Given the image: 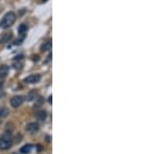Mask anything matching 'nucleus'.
I'll list each match as a JSON object with an SVG mask.
<instances>
[{
  "label": "nucleus",
  "mask_w": 154,
  "mask_h": 154,
  "mask_svg": "<svg viewBox=\"0 0 154 154\" xmlns=\"http://www.w3.org/2000/svg\"><path fill=\"white\" fill-rule=\"evenodd\" d=\"M32 149H33V146L32 145H25L24 147L21 148V152L24 153V154H28L32 151Z\"/></svg>",
  "instance_id": "1a4fd4ad"
},
{
  "label": "nucleus",
  "mask_w": 154,
  "mask_h": 154,
  "mask_svg": "<svg viewBox=\"0 0 154 154\" xmlns=\"http://www.w3.org/2000/svg\"><path fill=\"white\" fill-rule=\"evenodd\" d=\"M38 129H39V125L37 123H35V122L29 123L28 125L26 126V130L29 131V133H36V131L38 130Z\"/></svg>",
  "instance_id": "39448f33"
},
{
  "label": "nucleus",
  "mask_w": 154,
  "mask_h": 154,
  "mask_svg": "<svg viewBox=\"0 0 154 154\" xmlns=\"http://www.w3.org/2000/svg\"><path fill=\"white\" fill-rule=\"evenodd\" d=\"M36 117H37V119H38V120H40V121L45 120V119H46V112L45 111H39V112H37Z\"/></svg>",
  "instance_id": "6e6552de"
},
{
  "label": "nucleus",
  "mask_w": 154,
  "mask_h": 154,
  "mask_svg": "<svg viewBox=\"0 0 154 154\" xmlns=\"http://www.w3.org/2000/svg\"><path fill=\"white\" fill-rule=\"evenodd\" d=\"M17 20L16 14L12 11H8L7 14L4 15V17L2 18V20L0 21V27L2 29H7L11 26V25L14 24Z\"/></svg>",
  "instance_id": "f257e3e1"
},
{
  "label": "nucleus",
  "mask_w": 154,
  "mask_h": 154,
  "mask_svg": "<svg viewBox=\"0 0 154 154\" xmlns=\"http://www.w3.org/2000/svg\"><path fill=\"white\" fill-rule=\"evenodd\" d=\"M51 41L49 39V41H45V43L42 44L41 50H42L43 52H45V51H48V50H51Z\"/></svg>",
  "instance_id": "9d476101"
},
{
  "label": "nucleus",
  "mask_w": 154,
  "mask_h": 154,
  "mask_svg": "<svg viewBox=\"0 0 154 154\" xmlns=\"http://www.w3.org/2000/svg\"><path fill=\"white\" fill-rule=\"evenodd\" d=\"M40 79H41L40 74H31V76L27 77V78L25 79V83L35 84V83H38V82L40 81Z\"/></svg>",
  "instance_id": "20e7f679"
},
{
  "label": "nucleus",
  "mask_w": 154,
  "mask_h": 154,
  "mask_svg": "<svg viewBox=\"0 0 154 154\" xmlns=\"http://www.w3.org/2000/svg\"><path fill=\"white\" fill-rule=\"evenodd\" d=\"M11 38V33H4V35L1 36V38H0V41L1 43H7V41H9Z\"/></svg>",
  "instance_id": "9b49d317"
},
{
  "label": "nucleus",
  "mask_w": 154,
  "mask_h": 154,
  "mask_svg": "<svg viewBox=\"0 0 154 154\" xmlns=\"http://www.w3.org/2000/svg\"><path fill=\"white\" fill-rule=\"evenodd\" d=\"M9 114V111L6 106H0V119L6 118Z\"/></svg>",
  "instance_id": "0eeeda50"
},
{
  "label": "nucleus",
  "mask_w": 154,
  "mask_h": 154,
  "mask_svg": "<svg viewBox=\"0 0 154 154\" xmlns=\"http://www.w3.org/2000/svg\"><path fill=\"white\" fill-rule=\"evenodd\" d=\"M23 101H24V98L22 97V96H19V95H17V96H14L11 99V105L12 108H19L20 106L23 103Z\"/></svg>",
  "instance_id": "7ed1b4c3"
},
{
  "label": "nucleus",
  "mask_w": 154,
  "mask_h": 154,
  "mask_svg": "<svg viewBox=\"0 0 154 154\" xmlns=\"http://www.w3.org/2000/svg\"><path fill=\"white\" fill-rule=\"evenodd\" d=\"M27 32V26L25 24H22L21 26L19 27V33H20V35H25V33Z\"/></svg>",
  "instance_id": "f8f14e48"
},
{
  "label": "nucleus",
  "mask_w": 154,
  "mask_h": 154,
  "mask_svg": "<svg viewBox=\"0 0 154 154\" xmlns=\"http://www.w3.org/2000/svg\"><path fill=\"white\" fill-rule=\"evenodd\" d=\"M9 73V67L7 65H1L0 66V79H4Z\"/></svg>",
  "instance_id": "423d86ee"
},
{
  "label": "nucleus",
  "mask_w": 154,
  "mask_h": 154,
  "mask_svg": "<svg viewBox=\"0 0 154 154\" xmlns=\"http://www.w3.org/2000/svg\"><path fill=\"white\" fill-rule=\"evenodd\" d=\"M41 1H43V2H44V1H48V0H41Z\"/></svg>",
  "instance_id": "ddd939ff"
},
{
  "label": "nucleus",
  "mask_w": 154,
  "mask_h": 154,
  "mask_svg": "<svg viewBox=\"0 0 154 154\" xmlns=\"http://www.w3.org/2000/svg\"><path fill=\"white\" fill-rule=\"evenodd\" d=\"M12 145V136L11 131H5L2 138L0 139V149L1 150H7Z\"/></svg>",
  "instance_id": "f03ea898"
}]
</instances>
